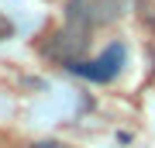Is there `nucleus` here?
<instances>
[{
	"mask_svg": "<svg viewBox=\"0 0 155 148\" xmlns=\"http://www.w3.org/2000/svg\"><path fill=\"white\" fill-rule=\"evenodd\" d=\"M62 11H66L69 24L97 31V28H110L121 17V0H66Z\"/></svg>",
	"mask_w": 155,
	"mask_h": 148,
	"instance_id": "f257e3e1",
	"label": "nucleus"
},
{
	"mask_svg": "<svg viewBox=\"0 0 155 148\" xmlns=\"http://www.w3.org/2000/svg\"><path fill=\"white\" fill-rule=\"evenodd\" d=\"M28 148H69L66 141H52V138H45V141H31Z\"/></svg>",
	"mask_w": 155,
	"mask_h": 148,
	"instance_id": "20e7f679",
	"label": "nucleus"
},
{
	"mask_svg": "<svg viewBox=\"0 0 155 148\" xmlns=\"http://www.w3.org/2000/svg\"><path fill=\"white\" fill-rule=\"evenodd\" d=\"M86 48H90V31L79 28V24H69V21H66V28H59V31L48 38V45H45V52H48L52 59L66 62V66L79 62L86 55Z\"/></svg>",
	"mask_w": 155,
	"mask_h": 148,
	"instance_id": "f03ea898",
	"label": "nucleus"
},
{
	"mask_svg": "<svg viewBox=\"0 0 155 148\" xmlns=\"http://www.w3.org/2000/svg\"><path fill=\"white\" fill-rule=\"evenodd\" d=\"M121 62H124V45H110L100 59H79V62H72V72L76 76H86V79H93V83H107V79H114L117 76V69H121Z\"/></svg>",
	"mask_w": 155,
	"mask_h": 148,
	"instance_id": "7ed1b4c3",
	"label": "nucleus"
}]
</instances>
